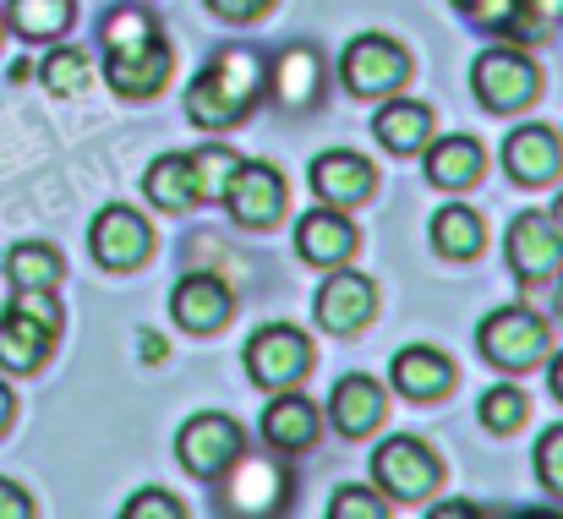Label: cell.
I'll return each mask as SVG.
<instances>
[{
	"label": "cell",
	"instance_id": "obj_10",
	"mask_svg": "<svg viewBox=\"0 0 563 519\" xmlns=\"http://www.w3.org/2000/svg\"><path fill=\"white\" fill-rule=\"evenodd\" d=\"M438 476H443V471H438L432 449L416 443V438H388V443L373 454V482L388 493V498H399V504H421V498H432Z\"/></svg>",
	"mask_w": 563,
	"mask_h": 519
},
{
	"label": "cell",
	"instance_id": "obj_40",
	"mask_svg": "<svg viewBox=\"0 0 563 519\" xmlns=\"http://www.w3.org/2000/svg\"><path fill=\"white\" fill-rule=\"evenodd\" d=\"M11 410H16V405H11V388L0 383V432H5V421H11Z\"/></svg>",
	"mask_w": 563,
	"mask_h": 519
},
{
	"label": "cell",
	"instance_id": "obj_35",
	"mask_svg": "<svg viewBox=\"0 0 563 519\" xmlns=\"http://www.w3.org/2000/svg\"><path fill=\"white\" fill-rule=\"evenodd\" d=\"M274 0H208V11H219L224 22H252L257 11H268Z\"/></svg>",
	"mask_w": 563,
	"mask_h": 519
},
{
	"label": "cell",
	"instance_id": "obj_4",
	"mask_svg": "<svg viewBox=\"0 0 563 519\" xmlns=\"http://www.w3.org/2000/svg\"><path fill=\"white\" fill-rule=\"evenodd\" d=\"M405 77H410V55L394 38H383V33L351 38L345 55H340V82L356 99H388V93L405 88Z\"/></svg>",
	"mask_w": 563,
	"mask_h": 519
},
{
	"label": "cell",
	"instance_id": "obj_23",
	"mask_svg": "<svg viewBox=\"0 0 563 519\" xmlns=\"http://www.w3.org/2000/svg\"><path fill=\"white\" fill-rule=\"evenodd\" d=\"M263 438L279 449V454H301L318 443V410L296 394H279L268 410H263Z\"/></svg>",
	"mask_w": 563,
	"mask_h": 519
},
{
	"label": "cell",
	"instance_id": "obj_14",
	"mask_svg": "<svg viewBox=\"0 0 563 519\" xmlns=\"http://www.w3.org/2000/svg\"><path fill=\"white\" fill-rule=\"evenodd\" d=\"M230 307H235V296H230V285H224L219 274H187V279L176 285V296H170V318H176L187 334L224 329V323H230Z\"/></svg>",
	"mask_w": 563,
	"mask_h": 519
},
{
	"label": "cell",
	"instance_id": "obj_37",
	"mask_svg": "<svg viewBox=\"0 0 563 519\" xmlns=\"http://www.w3.org/2000/svg\"><path fill=\"white\" fill-rule=\"evenodd\" d=\"M137 350H143V361H165V340H159V334H143Z\"/></svg>",
	"mask_w": 563,
	"mask_h": 519
},
{
	"label": "cell",
	"instance_id": "obj_5",
	"mask_svg": "<svg viewBox=\"0 0 563 519\" xmlns=\"http://www.w3.org/2000/svg\"><path fill=\"white\" fill-rule=\"evenodd\" d=\"M476 345H482V355H487L493 366H504V372H531L537 361H548L553 329H548L537 312H526V307H498V312L482 323Z\"/></svg>",
	"mask_w": 563,
	"mask_h": 519
},
{
	"label": "cell",
	"instance_id": "obj_41",
	"mask_svg": "<svg viewBox=\"0 0 563 519\" xmlns=\"http://www.w3.org/2000/svg\"><path fill=\"white\" fill-rule=\"evenodd\" d=\"M548 219H553V224L563 230V197H553V213H548Z\"/></svg>",
	"mask_w": 563,
	"mask_h": 519
},
{
	"label": "cell",
	"instance_id": "obj_29",
	"mask_svg": "<svg viewBox=\"0 0 563 519\" xmlns=\"http://www.w3.org/2000/svg\"><path fill=\"white\" fill-rule=\"evenodd\" d=\"M38 77H44V88H49L55 99H71V93L88 88V60H82L77 49H49L44 66H38Z\"/></svg>",
	"mask_w": 563,
	"mask_h": 519
},
{
	"label": "cell",
	"instance_id": "obj_20",
	"mask_svg": "<svg viewBox=\"0 0 563 519\" xmlns=\"http://www.w3.org/2000/svg\"><path fill=\"white\" fill-rule=\"evenodd\" d=\"M323 77L329 71H323V55L312 44H285L279 60H274V99L290 104V110H307V104H318Z\"/></svg>",
	"mask_w": 563,
	"mask_h": 519
},
{
	"label": "cell",
	"instance_id": "obj_38",
	"mask_svg": "<svg viewBox=\"0 0 563 519\" xmlns=\"http://www.w3.org/2000/svg\"><path fill=\"white\" fill-rule=\"evenodd\" d=\"M531 5H537L548 22H563V0H531Z\"/></svg>",
	"mask_w": 563,
	"mask_h": 519
},
{
	"label": "cell",
	"instance_id": "obj_24",
	"mask_svg": "<svg viewBox=\"0 0 563 519\" xmlns=\"http://www.w3.org/2000/svg\"><path fill=\"white\" fill-rule=\"evenodd\" d=\"M143 191H148V202L165 208V213H187L191 202H202V197H197V175H191V154H165L159 165H148Z\"/></svg>",
	"mask_w": 563,
	"mask_h": 519
},
{
	"label": "cell",
	"instance_id": "obj_27",
	"mask_svg": "<svg viewBox=\"0 0 563 519\" xmlns=\"http://www.w3.org/2000/svg\"><path fill=\"white\" fill-rule=\"evenodd\" d=\"M432 246L443 252V257H476L482 252V219L465 208V202H449V208H438L432 213Z\"/></svg>",
	"mask_w": 563,
	"mask_h": 519
},
{
	"label": "cell",
	"instance_id": "obj_36",
	"mask_svg": "<svg viewBox=\"0 0 563 519\" xmlns=\"http://www.w3.org/2000/svg\"><path fill=\"white\" fill-rule=\"evenodd\" d=\"M27 515H33V498L16 482H0V519H27Z\"/></svg>",
	"mask_w": 563,
	"mask_h": 519
},
{
	"label": "cell",
	"instance_id": "obj_11",
	"mask_svg": "<svg viewBox=\"0 0 563 519\" xmlns=\"http://www.w3.org/2000/svg\"><path fill=\"white\" fill-rule=\"evenodd\" d=\"M504 252H509V268H515L520 285H548V279L563 268V230L548 219V213L526 208V213L509 224Z\"/></svg>",
	"mask_w": 563,
	"mask_h": 519
},
{
	"label": "cell",
	"instance_id": "obj_32",
	"mask_svg": "<svg viewBox=\"0 0 563 519\" xmlns=\"http://www.w3.org/2000/svg\"><path fill=\"white\" fill-rule=\"evenodd\" d=\"M537 482H542L553 498H563V427L542 432V443H537Z\"/></svg>",
	"mask_w": 563,
	"mask_h": 519
},
{
	"label": "cell",
	"instance_id": "obj_22",
	"mask_svg": "<svg viewBox=\"0 0 563 519\" xmlns=\"http://www.w3.org/2000/svg\"><path fill=\"white\" fill-rule=\"evenodd\" d=\"M373 137L388 154H421L427 137H432V110L416 104V99H394L373 115Z\"/></svg>",
	"mask_w": 563,
	"mask_h": 519
},
{
	"label": "cell",
	"instance_id": "obj_15",
	"mask_svg": "<svg viewBox=\"0 0 563 519\" xmlns=\"http://www.w3.org/2000/svg\"><path fill=\"white\" fill-rule=\"evenodd\" d=\"M377 307V285L367 274H334L318 290V323L329 334H356Z\"/></svg>",
	"mask_w": 563,
	"mask_h": 519
},
{
	"label": "cell",
	"instance_id": "obj_7",
	"mask_svg": "<svg viewBox=\"0 0 563 519\" xmlns=\"http://www.w3.org/2000/svg\"><path fill=\"white\" fill-rule=\"evenodd\" d=\"M471 88H476L482 110L509 115V110H526V104L537 99L542 77H537V60H526L520 49L498 44V49H482V55H476V66H471Z\"/></svg>",
	"mask_w": 563,
	"mask_h": 519
},
{
	"label": "cell",
	"instance_id": "obj_42",
	"mask_svg": "<svg viewBox=\"0 0 563 519\" xmlns=\"http://www.w3.org/2000/svg\"><path fill=\"white\" fill-rule=\"evenodd\" d=\"M559 323H563V285H559Z\"/></svg>",
	"mask_w": 563,
	"mask_h": 519
},
{
	"label": "cell",
	"instance_id": "obj_21",
	"mask_svg": "<svg viewBox=\"0 0 563 519\" xmlns=\"http://www.w3.org/2000/svg\"><path fill=\"white\" fill-rule=\"evenodd\" d=\"M559 165H563V143L548 126H520V132H509V143H504V170L515 175V180L542 186V180L559 175Z\"/></svg>",
	"mask_w": 563,
	"mask_h": 519
},
{
	"label": "cell",
	"instance_id": "obj_6",
	"mask_svg": "<svg viewBox=\"0 0 563 519\" xmlns=\"http://www.w3.org/2000/svg\"><path fill=\"white\" fill-rule=\"evenodd\" d=\"M241 361H246V377H252L257 388L279 394V388H290L296 377H307L312 340H307L301 329H290V323H263V329L246 340Z\"/></svg>",
	"mask_w": 563,
	"mask_h": 519
},
{
	"label": "cell",
	"instance_id": "obj_18",
	"mask_svg": "<svg viewBox=\"0 0 563 519\" xmlns=\"http://www.w3.org/2000/svg\"><path fill=\"white\" fill-rule=\"evenodd\" d=\"M296 252L307 263H318V268H334V263H345L356 252V230H351V219L340 208H312V213L296 219Z\"/></svg>",
	"mask_w": 563,
	"mask_h": 519
},
{
	"label": "cell",
	"instance_id": "obj_30",
	"mask_svg": "<svg viewBox=\"0 0 563 519\" xmlns=\"http://www.w3.org/2000/svg\"><path fill=\"white\" fill-rule=\"evenodd\" d=\"M526 421V394L520 388H487L482 394V427L487 432H515Z\"/></svg>",
	"mask_w": 563,
	"mask_h": 519
},
{
	"label": "cell",
	"instance_id": "obj_17",
	"mask_svg": "<svg viewBox=\"0 0 563 519\" xmlns=\"http://www.w3.org/2000/svg\"><path fill=\"white\" fill-rule=\"evenodd\" d=\"M377 170L362 159V154H345V148H329L312 159V191L329 202V208H351L362 197H373Z\"/></svg>",
	"mask_w": 563,
	"mask_h": 519
},
{
	"label": "cell",
	"instance_id": "obj_16",
	"mask_svg": "<svg viewBox=\"0 0 563 519\" xmlns=\"http://www.w3.org/2000/svg\"><path fill=\"white\" fill-rule=\"evenodd\" d=\"M329 416H334V432H345V438H367L377 421L388 416V394H383V383H377V377L351 372V377H340V383H334Z\"/></svg>",
	"mask_w": 563,
	"mask_h": 519
},
{
	"label": "cell",
	"instance_id": "obj_9",
	"mask_svg": "<svg viewBox=\"0 0 563 519\" xmlns=\"http://www.w3.org/2000/svg\"><path fill=\"white\" fill-rule=\"evenodd\" d=\"M88 246H93V263H99V268L132 274L137 263H148L154 230H148V219H143L137 208L110 202V208H99V219H93V230H88Z\"/></svg>",
	"mask_w": 563,
	"mask_h": 519
},
{
	"label": "cell",
	"instance_id": "obj_26",
	"mask_svg": "<svg viewBox=\"0 0 563 519\" xmlns=\"http://www.w3.org/2000/svg\"><path fill=\"white\" fill-rule=\"evenodd\" d=\"M427 175H432V186L460 191V186H471L482 175V148L471 137H443V143L427 148Z\"/></svg>",
	"mask_w": 563,
	"mask_h": 519
},
{
	"label": "cell",
	"instance_id": "obj_8",
	"mask_svg": "<svg viewBox=\"0 0 563 519\" xmlns=\"http://www.w3.org/2000/svg\"><path fill=\"white\" fill-rule=\"evenodd\" d=\"M224 515H274L285 498H290V476H285V465L274 460V454H252V449H241L224 471Z\"/></svg>",
	"mask_w": 563,
	"mask_h": 519
},
{
	"label": "cell",
	"instance_id": "obj_12",
	"mask_svg": "<svg viewBox=\"0 0 563 519\" xmlns=\"http://www.w3.org/2000/svg\"><path fill=\"white\" fill-rule=\"evenodd\" d=\"M246 449V432H241V421H230V416H219V410H202V416H191L187 427H181V438H176V454H181V465H187L191 476H202V482H213L235 454Z\"/></svg>",
	"mask_w": 563,
	"mask_h": 519
},
{
	"label": "cell",
	"instance_id": "obj_3",
	"mask_svg": "<svg viewBox=\"0 0 563 519\" xmlns=\"http://www.w3.org/2000/svg\"><path fill=\"white\" fill-rule=\"evenodd\" d=\"M60 340V301L55 290H16V301L0 312V366L5 372H38L44 355Z\"/></svg>",
	"mask_w": 563,
	"mask_h": 519
},
{
	"label": "cell",
	"instance_id": "obj_13",
	"mask_svg": "<svg viewBox=\"0 0 563 519\" xmlns=\"http://www.w3.org/2000/svg\"><path fill=\"white\" fill-rule=\"evenodd\" d=\"M219 197L230 202L235 224L263 230V224H274V219L285 213V175L274 170V165L241 159V165L230 170V180H224V191H219Z\"/></svg>",
	"mask_w": 563,
	"mask_h": 519
},
{
	"label": "cell",
	"instance_id": "obj_28",
	"mask_svg": "<svg viewBox=\"0 0 563 519\" xmlns=\"http://www.w3.org/2000/svg\"><path fill=\"white\" fill-rule=\"evenodd\" d=\"M5 16H11V27H16L22 38H55V33L71 27L77 0H11Z\"/></svg>",
	"mask_w": 563,
	"mask_h": 519
},
{
	"label": "cell",
	"instance_id": "obj_43",
	"mask_svg": "<svg viewBox=\"0 0 563 519\" xmlns=\"http://www.w3.org/2000/svg\"><path fill=\"white\" fill-rule=\"evenodd\" d=\"M454 5H460V11H465V5H471V0H454Z\"/></svg>",
	"mask_w": 563,
	"mask_h": 519
},
{
	"label": "cell",
	"instance_id": "obj_34",
	"mask_svg": "<svg viewBox=\"0 0 563 519\" xmlns=\"http://www.w3.org/2000/svg\"><path fill=\"white\" fill-rule=\"evenodd\" d=\"M121 515H126V519H154V515H159V519H181V504H176L170 493L148 487V493H137V498H132Z\"/></svg>",
	"mask_w": 563,
	"mask_h": 519
},
{
	"label": "cell",
	"instance_id": "obj_39",
	"mask_svg": "<svg viewBox=\"0 0 563 519\" xmlns=\"http://www.w3.org/2000/svg\"><path fill=\"white\" fill-rule=\"evenodd\" d=\"M548 383H553V394L563 399V355H553V366H548Z\"/></svg>",
	"mask_w": 563,
	"mask_h": 519
},
{
	"label": "cell",
	"instance_id": "obj_25",
	"mask_svg": "<svg viewBox=\"0 0 563 519\" xmlns=\"http://www.w3.org/2000/svg\"><path fill=\"white\" fill-rule=\"evenodd\" d=\"M5 279L16 290H55L60 285V252L49 241H16L5 252Z\"/></svg>",
	"mask_w": 563,
	"mask_h": 519
},
{
	"label": "cell",
	"instance_id": "obj_19",
	"mask_svg": "<svg viewBox=\"0 0 563 519\" xmlns=\"http://www.w3.org/2000/svg\"><path fill=\"white\" fill-rule=\"evenodd\" d=\"M394 388L405 394V399H443L449 388H454V361L443 355V350L432 345H405L399 355H394Z\"/></svg>",
	"mask_w": 563,
	"mask_h": 519
},
{
	"label": "cell",
	"instance_id": "obj_1",
	"mask_svg": "<svg viewBox=\"0 0 563 519\" xmlns=\"http://www.w3.org/2000/svg\"><path fill=\"white\" fill-rule=\"evenodd\" d=\"M99 38H104V77H110V88L115 93H126V99H148L159 82H165V71H170V49H165V33H159V22L148 16V11H137V5H115L110 16H104V27H99Z\"/></svg>",
	"mask_w": 563,
	"mask_h": 519
},
{
	"label": "cell",
	"instance_id": "obj_2",
	"mask_svg": "<svg viewBox=\"0 0 563 519\" xmlns=\"http://www.w3.org/2000/svg\"><path fill=\"white\" fill-rule=\"evenodd\" d=\"M263 88V66L246 49H219L187 88V115L197 126H235Z\"/></svg>",
	"mask_w": 563,
	"mask_h": 519
},
{
	"label": "cell",
	"instance_id": "obj_33",
	"mask_svg": "<svg viewBox=\"0 0 563 519\" xmlns=\"http://www.w3.org/2000/svg\"><path fill=\"white\" fill-rule=\"evenodd\" d=\"M329 519H383V498L367 487H340L329 498Z\"/></svg>",
	"mask_w": 563,
	"mask_h": 519
},
{
	"label": "cell",
	"instance_id": "obj_31",
	"mask_svg": "<svg viewBox=\"0 0 563 519\" xmlns=\"http://www.w3.org/2000/svg\"><path fill=\"white\" fill-rule=\"evenodd\" d=\"M235 165H241V159H235L230 148H197V154H191V175H197V197H219Z\"/></svg>",
	"mask_w": 563,
	"mask_h": 519
}]
</instances>
